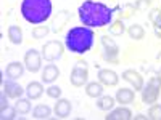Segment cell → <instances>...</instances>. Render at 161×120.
<instances>
[{
    "label": "cell",
    "instance_id": "28",
    "mask_svg": "<svg viewBox=\"0 0 161 120\" xmlns=\"http://www.w3.org/2000/svg\"><path fill=\"white\" fill-rule=\"evenodd\" d=\"M150 120H161V106L158 104H152V108L148 109V114H147Z\"/></svg>",
    "mask_w": 161,
    "mask_h": 120
},
{
    "label": "cell",
    "instance_id": "5",
    "mask_svg": "<svg viewBox=\"0 0 161 120\" xmlns=\"http://www.w3.org/2000/svg\"><path fill=\"white\" fill-rule=\"evenodd\" d=\"M63 53H64V45L58 40H50L42 47V58L50 62L58 61L63 56Z\"/></svg>",
    "mask_w": 161,
    "mask_h": 120
},
{
    "label": "cell",
    "instance_id": "10",
    "mask_svg": "<svg viewBox=\"0 0 161 120\" xmlns=\"http://www.w3.org/2000/svg\"><path fill=\"white\" fill-rule=\"evenodd\" d=\"M98 82H102L105 87H116L119 83V77L111 69H100L98 71Z\"/></svg>",
    "mask_w": 161,
    "mask_h": 120
},
{
    "label": "cell",
    "instance_id": "23",
    "mask_svg": "<svg viewBox=\"0 0 161 120\" xmlns=\"http://www.w3.org/2000/svg\"><path fill=\"white\" fill-rule=\"evenodd\" d=\"M127 35L132 40H142L145 37V29L142 28L140 24H132L127 28Z\"/></svg>",
    "mask_w": 161,
    "mask_h": 120
},
{
    "label": "cell",
    "instance_id": "14",
    "mask_svg": "<svg viewBox=\"0 0 161 120\" xmlns=\"http://www.w3.org/2000/svg\"><path fill=\"white\" fill-rule=\"evenodd\" d=\"M132 118V112L130 109L121 106L118 109H113L108 115H105V120H130Z\"/></svg>",
    "mask_w": 161,
    "mask_h": 120
},
{
    "label": "cell",
    "instance_id": "3",
    "mask_svg": "<svg viewBox=\"0 0 161 120\" xmlns=\"http://www.w3.org/2000/svg\"><path fill=\"white\" fill-rule=\"evenodd\" d=\"M52 2L50 0H23L21 15L31 24H42L52 16Z\"/></svg>",
    "mask_w": 161,
    "mask_h": 120
},
{
    "label": "cell",
    "instance_id": "20",
    "mask_svg": "<svg viewBox=\"0 0 161 120\" xmlns=\"http://www.w3.org/2000/svg\"><path fill=\"white\" fill-rule=\"evenodd\" d=\"M8 40L13 45H21L23 43V31L19 26H10L8 28Z\"/></svg>",
    "mask_w": 161,
    "mask_h": 120
},
{
    "label": "cell",
    "instance_id": "13",
    "mask_svg": "<svg viewBox=\"0 0 161 120\" xmlns=\"http://www.w3.org/2000/svg\"><path fill=\"white\" fill-rule=\"evenodd\" d=\"M3 91L7 93L8 98H11V99L21 98V95L24 93V90L21 88V85L16 83V80H10V82H5V83H3Z\"/></svg>",
    "mask_w": 161,
    "mask_h": 120
},
{
    "label": "cell",
    "instance_id": "2",
    "mask_svg": "<svg viewBox=\"0 0 161 120\" xmlns=\"http://www.w3.org/2000/svg\"><path fill=\"white\" fill-rule=\"evenodd\" d=\"M95 42V34L87 26H76L66 32L64 47L74 55H84L87 53Z\"/></svg>",
    "mask_w": 161,
    "mask_h": 120
},
{
    "label": "cell",
    "instance_id": "29",
    "mask_svg": "<svg viewBox=\"0 0 161 120\" xmlns=\"http://www.w3.org/2000/svg\"><path fill=\"white\" fill-rule=\"evenodd\" d=\"M18 114L16 108H5L0 111V117H2V120H11V118H15Z\"/></svg>",
    "mask_w": 161,
    "mask_h": 120
},
{
    "label": "cell",
    "instance_id": "31",
    "mask_svg": "<svg viewBox=\"0 0 161 120\" xmlns=\"http://www.w3.org/2000/svg\"><path fill=\"white\" fill-rule=\"evenodd\" d=\"M150 7H152V0H136V5H134V8L137 11H147Z\"/></svg>",
    "mask_w": 161,
    "mask_h": 120
},
{
    "label": "cell",
    "instance_id": "8",
    "mask_svg": "<svg viewBox=\"0 0 161 120\" xmlns=\"http://www.w3.org/2000/svg\"><path fill=\"white\" fill-rule=\"evenodd\" d=\"M24 66H26V69H28L29 72L36 74L40 71V68H42V55L37 51V50H29V51H26V55H24Z\"/></svg>",
    "mask_w": 161,
    "mask_h": 120
},
{
    "label": "cell",
    "instance_id": "15",
    "mask_svg": "<svg viewBox=\"0 0 161 120\" xmlns=\"http://www.w3.org/2000/svg\"><path fill=\"white\" fill-rule=\"evenodd\" d=\"M134 99H136V93L130 88H121L116 93V102H119L121 106H127L134 102Z\"/></svg>",
    "mask_w": 161,
    "mask_h": 120
},
{
    "label": "cell",
    "instance_id": "22",
    "mask_svg": "<svg viewBox=\"0 0 161 120\" xmlns=\"http://www.w3.org/2000/svg\"><path fill=\"white\" fill-rule=\"evenodd\" d=\"M114 104H116V99L111 98V96H100L97 98V108L100 111H111L114 108Z\"/></svg>",
    "mask_w": 161,
    "mask_h": 120
},
{
    "label": "cell",
    "instance_id": "4",
    "mask_svg": "<svg viewBox=\"0 0 161 120\" xmlns=\"http://www.w3.org/2000/svg\"><path fill=\"white\" fill-rule=\"evenodd\" d=\"M159 90H161V78L159 77H152L148 80V83H147L142 90V101L143 104L147 106H152L158 101L159 98Z\"/></svg>",
    "mask_w": 161,
    "mask_h": 120
},
{
    "label": "cell",
    "instance_id": "32",
    "mask_svg": "<svg viewBox=\"0 0 161 120\" xmlns=\"http://www.w3.org/2000/svg\"><path fill=\"white\" fill-rule=\"evenodd\" d=\"M7 93L5 91H2V95H0V111L2 109H5V108H8V102H7Z\"/></svg>",
    "mask_w": 161,
    "mask_h": 120
},
{
    "label": "cell",
    "instance_id": "24",
    "mask_svg": "<svg viewBox=\"0 0 161 120\" xmlns=\"http://www.w3.org/2000/svg\"><path fill=\"white\" fill-rule=\"evenodd\" d=\"M50 115H52V109L48 108L47 104H39L32 111V117L34 118H48Z\"/></svg>",
    "mask_w": 161,
    "mask_h": 120
},
{
    "label": "cell",
    "instance_id": "18",
    "mask_svg": "<svg viewBox=\"0 0 161 120\" xmlns=\"http://www.w3.org/2000/svg\"><path fill=\"white\" fill-rule=\"evenodd\" d=\"M105 85L102 83V82H89L87 85H86V95L89 96V98H100L102 95H103V91H105V88H103Z\"/></svg>",
    "mask_w": 161,
    "mask_h": 120
},
{
    "label": "cell",
    "instance_id": "11",
    "mask_svg": "<svg viewBox=\"0 0 161 120\" xmlns=\"http://www.w3.org/2000/svg\"><path fill=\"white\" fill-rule=\"evenodd\" d=\"M71 109H73V106H71V102L68 99L58 98L57 102H55V108H53V112H55V115L58 118H66V117H69Z\"/></svg>",
    "mask_w": 161,
    "mask_h": 120
},
{
    "label": "cell",
    "instance_id": "30",
    "mask_svg": "<svg viewBox=\"0 0 161 120\" xmlns=\"http://www.w3.org/2000/svg\"><path fill=\"white\" fill-rule=\"evenodd\" d=\"M45 91H47V96H48V98H52V99H58V98H61V88H60V87H57V85L48 87Z\"/></svg>",
    "mask_w": 161,
    "mask_h": 120
},
{
    "label": "cell",
    "instance_id": "17",
    "mask_svg": "<svg viewBox=\"0 0 161 120\" xmlns=\"http://www.w3.org/2000/svg\"><path fill=\"white\" fill-rule=\"evenodd\" d=\"M148 19L153 24V31L156 38H161V10L159 8H153L148 13Z\"/></svg>",
    "mask_w": 161,
    "mask_h": 120
},
{
    "label": "cell",
    "instance_id": "6",
    "mask_svg": "<svg viewBox=\"0 0 161 120\" xmlns=\"http://www.w3.org/2000/svg\"><path fill=\"white\" fill-rule=\"evenodd\" d=\"M69 80H71V85L73 87H77V88L89 83L87 82V80H89V69H87V66H86L84 61H77L74 64V68L71 71Z\"/></svg>",
    "mask_w": 161,
    "mask_h": 120
},
{
    "label": "cell",
    "instance_id": "1",
    "mask_svg": "<svg viewBox=\"0 0 161 120\" xmlns=\"http://www.w3.org/2000/svg\"><path fill=\"white\" fill-rule=\"evenodd\" d=\"M79 19L87 28H105L113 22V10L95 0H86L77 10Z\"/></svg>",
    "mask_w": 161,
    "mask_h": 120
},
{
    "label": "cell",
    "instance_id": "33",
    "mask_svg": "<svg viewBox=\"0 0 161 120\" xmlns=\"http://www.w3.org/2000/svg\"><path fill=\"white\" fill-rule=\"evenodd\" d=\"M136 118H139V120H147L148 117H147V115H142V114H139V115H136Z\"/></svg>",
    "mask_w": 161,
    "mask_h": 120
},
{
    "label": "cell",
    "instance_id": "26",
    "mask_svg": "<svg viewBox=\"0 0 161 120\" xmlns=\"http://www.w3.org/2000/svg\"><path fill=\"white\" fill-rule=\"evenodd\" d=\"M15 108H16L18 114H29V112H31V102H29V99L18 98V99H16V104H15Z\"/></svg>",
    "mask_w": 161,
    "mask_h": 120
},
{
    "label": "cell",
    "instance_id": "27",
    "mask_svg": "<svg viewBox=\"0 0 161 120\" xmlns=\"http://www.w3.org/2000/svg\"><path fill=\"white\" fill-rule=\"evenodd\" d=\"M50 32V29L47 28V26H36V28L32 29V37L36 40H40V38H45V35Z\"/></svg>",
    "mask_w": 161,
    "mask_h": 120
},
{
    "label": "cell",
    "instance_id": "7",
    "mask_svg": "<svg viewBox=\"0 0 161 120\" xmlns=\"http://www.w3.org/2000/svg\"><path fill=\"white\" fill-rule=\"evenodd\" d=\"M102 47H103V59L108 62H118V55H119V47L110 35L102 37Z\"/></svg>",
    "mask_w": 161,
    "mask_h": 120
},
{
    "label": "cell",
    "instance_id": "12",
    "mask_svg": "<svg viewBox=\"0 0 161 120\" xmlns=\"http://www.w3.org/2000/svg\"><path fill=\"white\" fill-rule=\"evenodd\" d=\"M24 68H26V66L21 64V62H18V61L10 62V64L7 66V71H5L7 78H8V80H18V78H21L23 74H24Z\"/></svg>",
    "mask_w": 161,
    "mask_h": 120
},
{
    "label": "cell",
    "instance_id": "19",
    "mask_svg": "<svg viewBox=\"0 0 161 120\" xmlns=\"http://www.w3.org/2000/svg\"><path fill=\"white\" fill-rule=\"evenodd\" d=\"M26 93H28L29 99H39L44 95V85L40 82H31L28 85V88H26Z\"/></svg>",
    "mask_w": 161,
    "mask_h": 120
},
{
    "label": "cell",
    "instance_id": "21",
    "mask_svg": "<svg viewBox=\"0 0 161 120\" xmlns=\"http://www.w3.org/2000/svg\"><path fill=\"white\" fill-rule=\"evenodd\" d=\"M68 19H69V13L66 11V10H63V11H60L58 13V16L53 19V22H52V31H55V32H58V31H61L63 29V26L68 22Z\"/></svg>",
    "mask_w": 161,
    "mask_h": 120
},
{
    "label": "cell",
    "instance_id": "25",
    "mask_svg": "<svg viewBox=\"0 0 161 120\" xmlns=\"http://www.w3.org/2000/svg\"><path fill=\"white\" fill-rule=\"evenodd\" d=\"M110 34L111 35H114V37H119V35H123L124 32H126V28H124V22H123V19H116V21H113L110 26Z\"/></svg>",
    "mask_w": 161,
    "mask_h": 120
},
{
    "label": "cell",
    "instance_id": "9",
    "mask_svg": "<svg viewBox=\"0 0 161 120\" xmlns=\"http://www.w3.org/2000/svg\"><path fill=\"white\" fill-rule=\"evenodd\" d=\"M123 80L129 82L136 91H142V90H143V77H142V74L137 72L136 69H127V71H124V72H123Z\"/></svg>",
    "mask_w": 161,
    "mask_h": 120
},
{
    "label": "cell",
    "instance_id": "16",
    "mask_svg": "<svg viewBox=\"0 0 161 120\" xmlns=\"http://www.w3.org/2000/svg\"><path fill=\"white\" fill-rule=\"evenodd\" d=\"M60 77V69L55 64H47L45 69L42 71V82L44 83H53Z\"/></svg>",
    "mask_w": 161,
    "mask_h": 120
},
{
    "label": "cell",
    "instance_id": "34",
    "mask_svg": "<svg viewBox=\"0 0 161 120\" xmlns=\"http://www.w3.org/2000/svg\"><path fill=\"white\" fill-rule=\"evenodd\" d=\"M158 77H159V78H161V69H159V74H158Z\"/></svg>",
    "mask_w": 161,
    "mask_h": 120
}]
</instances>
